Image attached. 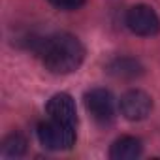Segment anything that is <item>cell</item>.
<instances>
[{
    "label": "cell",
    "instance_id": "obj_8",
    "mask_svg": "<svg viewBox=\"0 0 160 160\" xmlns=\"http://www.w3.org/2000/svg\"><path fill=\"white\" fill-rule=\"evenodd\" d=\"M141 141L138 138H132V136H124V138H119L111 149H109V156L113 160H134L141 154Z\"/></svg>",
    "mask_w": 160,
    "mask_h": 160
},
{
    "label": "cell",
    "instance_id": "obj_1",
    "mask_svg": "<svg viewBox=\"0 0 160 160\" xmlns=\"http://www.w3.org/2000/svg\"><path fill=\"white\" fill-rule=\"evenodd\" d=\"M36 55L42 58L43 66L53 73H72L81 66L85 58V47L72 34H53L42 38L36 49Z\"/></svg>",
    "mask_w": 160,
    "mask_h": 160
},
{
    "label": "cell",
    "instance_id": "obj_3",
    "mask_svg": "<svg viewBox=\"0 0 160 160\" xmlns=\"http://www.w3.org/2000/svg\"><path fill=\"white\" fill-rule=\"evenodd\" d=\"M126 27L138 36H154L160 32V19L151 6L138 4L126 13Z\"/></svg>",
    "mask_w": 160,
    "mask_h": 160
},
{
    "label": "cell",
    "instance_id": "obj_5",
    "mask_svg": "<svg viewBox=\"0 0 160 160\" xmlns=\"http://www.w3.org/2000/svg\"><path fill=\"white\" fill-rule=\"evenodd\" d=\"M85 108L98 122H109L115 113V100L106 89H91L85 94Z\"/></svg>",
    "mask_w": 160,
    "mask_h": 160
},
{
    "label": "cell",
    "instance_id": "obj_4",
    "mask_svg": "<svg viewBox=\"0 0 160 160\" xmlns=\"http://www.w3.org/2000/svg\"><path fill=\"white\" fill-rule=\"evenodd\" d=\"M119 109H121L122 117L128 121H143V119H147V115L152 109V100L147 92L132 89L121 96Z\"/></svg>",
    "mask_w": 160,
    "mask_h": 160
},
{
    "label": "cell",
    "instance_id": "obj_2",
    "mask_svg": "<svg viewBox=\"0 0 160 160\" xmlns=\"http://www.w3.org/2000/svg\"><path fill=\"white\" fill-rule=\"evenodd\" d=\"M38 139L49 151H64L75 143V126L58 122L55 119L38 126Z\"/></svg>",
    "mask_w": 160,
    "mask_h": 160
},
{
    "label": "cell",
    "instance_id": "obj_7",
    "mask_svg": "<svg viewBox=\"0 0 160 160\" xmlns=\"http://www.w3.org/2000/svg\"><path fill=\"white\" fill-rule=\"evenodd\" d=\"M108 73L117 79H136L143 73V66L132 57H117L108 64Z\"/></svg>",
    "mask_w": 160,
    "mask_h": 160
},
{
    "label": "cell",
    "instance_id": "obj_9",
    "mask_svg": "<svg viewBox=\"0 0 160 160\" xmlns=\"http://www.w3.org/2000/svg\"><path fill=\"white\" fill-rule=\"evenodd\" d=\"M27 138L19 132H13L10 136L4 138L2 141V156L6 158H17V156H23L27 152Z\"/></svg>",
    "mask_w": 160,
    "mask_h": 160
},
{
    "label": "cell",
    "instance_id": "obj_10",
    "mask_svg": "<svg viewBox=\"0 0 160 160\" xmlns=\"http://www.w3.org/2000/svg\"><path fill=\"white\" fill-rule=\"evenodd\" d=\"M49 2L58 8V10H64V12H73V10H79L83 4H85V0H49Z\"/></svg>",
    "mask_w": 160,
    "mask_h": 160
},
{
    "label": "cell",
    "instance_id": "obj_6",
    "mask_svg": "<svg viewBox=\"0 0 160 160\" xmlns=\"http://www.w3.org/2000/svg\"><path fill=\"white\" fill-rule=\"evenodd\" d=\"M47 113L51 119L70 124V126H77V111H75V104L73 98L66 92L55 94L49 102H47Z\"/></svg>",
    "mask_w": 160,
    "mask_h": 160
}]
</instances>
